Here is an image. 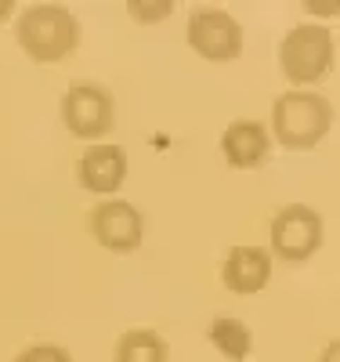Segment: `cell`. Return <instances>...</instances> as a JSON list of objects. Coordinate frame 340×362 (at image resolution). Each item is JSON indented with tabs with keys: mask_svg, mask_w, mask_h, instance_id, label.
Returning <instances> with one entry per match:
<instances>
[{
	"mask_svg": "<svg viewBox=\"0 0 340 362\" xmlns=\"http://www.w3.org/2000/svg\"><path fill=\"white\" fill-rule=\"evenodd\" d=\"M15 40L29 62L54 66L80 47V18L66 4H29L15 18Z\"/></svg>",
	"mask_w": 340,
	"mask_h": 362,
	"instance_id": "cell-1",
	"label": "cell"
},
{
	"mask_svg": "<svg viewBox=\"0 0 340 362\" xmlns=\"http://www.w3.org/2000/svg\"><path fill=\"white\" fill-rule=\"evenodd\" d=\"M333 127V105L319 90H283L271 102V138L283 148L307 153Z\"/></svg>",
	"mask_w": 340,
	"mask_h": 362,
	"instance_id": "cell-2",
	"label": "cell"
},
{
	"mask_svg": "<svg viewBox=\"0 0 340 362\" xmlns=\"http://www.w3.org/2000/svg\"><path fill=\"white\" fill-rule=\"evenodd\" d=\"M279 66L293 90L322 83L333 73V33L322 22L293 25L279 44Z\"/></svg>",
	"mask_w": 340,
	"mask_h": 362,
	"instance_id": "cell-3",
	"label": "cell"
},
{
	"mask_svg": "<svg viewBox=\"0 0 340 362\" xmlns=\"http://www.w3.org/2000/svg\"><path fill=\"white\" fill-rule=\"evenodd\" d=\"M61 124L80 141H102L116 127V98L98 80H73L61 95Z\"/></svg>",
	"mask_w": 340,
	"mask_h": 362,
	"instance_id": "cell-4",
	"label": "cell"
},
{
	"mask_svg": "<svg viewBox=\"0 0 340 362\" xmlns=\"http://www.w3.org/2000/svg\"><path fill=\"white\" fill-rule=\"evenodd\" d=\"M184 40L206 62H235L242 54V25L225 8H192L184 22Z\"/></svg>",
	"mask_w": 340,
	"mask_h": 362,
	"instance_id": "cell-5",
	"label": "cell"
},
{
	"mask_svg": "<svg viewBox=\"0 0 340 362\" xmlns=\"http://www.w3.org/2000/svg\"><path fill=\"white\" fill-rule=\"evenodd\" d=\"M268 243H271V257L290 261V264H304L312 261L315 250L322 247V218L319 210L304 206V203H290L268 225Z\"/></svg>",
	"mask_w": 340,
	"mask_h": 362,
	"instance_id": "cell-6",
	"label": "cell"
},
{
	"mask_svg": "<svg viewBox=\"0 0 340 362\" xmlns=\"http://www.w3.org/2000/svg\"><path fill=\"white\" fill-rule=\"evenodd\" d=\"M87 228L95 235V243L109 254H134L145 239V218L141 210L127 199H105L90 210Z\"/></svg>",
	"mask_w": 340,
	"mask_h": 362,
	"instance_id": "cell-7",
	"label": "cell"
},
{
	"mask_svg": "<svg viewBox=\"0 0 340 362\" xmlns=\"http://www.w3.org/2000/svg\"><path fill=\"white\" fill-rule=\"evenodd\" d=\"M127 153H123L119 145H90L87 153L80 156L76 163V181H80V189L90 192V196H105L112 199L119 189H123V181H127Z\"/></svg>",
	"mask_w": 340,
	"mask_h": 362,
	"instance_id": "cell-8",
	"label": "cell"
},
{
	"mask_svg": "<svg viewBox=\"0 0 340 362\" xmlns=\"http://www.w3.org/2000/svg\"><path fill=\"white\" fill-rule=\"evenodd\" d=\"M271 153V134L261 119H232L221 131V156L235 170H254Z\"/></svg>",
	"mask_w": 340,
	"mask_h": 362,
	"instance_id": "cell-9",
	"label": "cell"
},
{
	"mask_svg": "<svg viewBox=\"0 0 340 362\" xmlns=\"http://www.w3.org/2000/svg\"><path fill=\"white\" fill-rule=\"evenodd\" d=\"M268 279H271V254L261 247H232L221 261V283L232 293L250 297L264 290Z\"/></svg>",
	"mask_w": 340,
	"mask_h": 362,
	"instance_id": "cell-10",
	"label": "cell"
},
{
	"mask_svg": "<svg viewBox=\"0 0 340 362\" xmlns=\"http://www.w3.org/2000/svg\"><path fill=\"white\" fill-rule=\"evenodd\" d=\"M167 358H170L167 337L148 326H134L127 334H119L112 348V362H167Z\"/></svg>",
	"mask_w": 340,
	"mask_h": 362,
	"instance_id": "cell-11",
	"label": "cell"
},
{
	"mask_svg": "<svg viewBox=\"0 0 340 362\" xmlns=\"http://www.w3.org/2000/svg\"><path fill=\"white\" fill-rule=\"evenodd\" d=\"M206 341L218 348L228 362H246V358H250V351H254V334H250V326H246L242 319H232V315L210 319Z\"/></svg>",
	"mask_w": 340,
	"mask_h": 362,
	"instance_id": "cell-12",
	"label": "cell"
},
{
	"mask_svg": "<svg viewBox=\"0 0 340 362\" xmlns=\"http://www.w3.org/2000/svg\"><path fill=\"white\" fill-rule=\"evenodd\" d=\"M123 11H127V18L138 22V25H156V22H167L174 15V4L170 0H127Z\"/></svg>",
	"mask_w": 340,
	"mask_h": 362,
	"instance_id": "cell-13",
	"label": "cell"
},
{
	"mask_svg": "<svg viewBox=\"0 0 340 362\" xmlns=\"http://www.w3.org/2000/svg\"><path fill=\"white\" fill-rule=\"evenodd\" d=\"M15 362H73V355L61 348V344H51V341H40V344H29L15 355Z\"/></svg>",
	"mask_w": 340,
	"mask_h": 362,
	"instance_id": "cell-14",
	"label": "cell"
},
{
	"mask_svg": "<svg viewBox=\"0 0 340 362\" xmlns=\"http://www.w3.org/2000/svg\"><path fill=\"white\" fill-rule=\"evenodd\" d=\"M304 11L319 15V18H333V15H340V0H329V4H322V0H304Z\"/></svg>",
	"mask_w": 340,
	"mask_h": 362,
	"instance_id": "cell-15",
	"label": "cell"
},
{
	"mask_svg": "<svg viewBox=\"0 0 340 362\" xmlns=\"http://www.w3.org/2000/svg\"><path fill=\"white\" fill-rule=\"evenodd\" d=\"M319 362H340V337H336V341H329V344L322 348Z\"/></svg>",
	"mask_w": 340,
	"mask_h": 362,
	"instance_id": "cell-16",
	"label": "cell"
},
{
	"mask_svg": "<svg viewBox=\"0 0 340 362\" xmlns=\"http://www.w3.org/2000/svg\"><path fill=\"white\" fill-rule=\"evenodd\" d=\"M15 15V0H0V22H8Z\"/></svg>",
	"mask_w": 340,
	"mask_h": 362,
	"instance_id": "cell-17",
	"label": "cell"
}]
</instances>
